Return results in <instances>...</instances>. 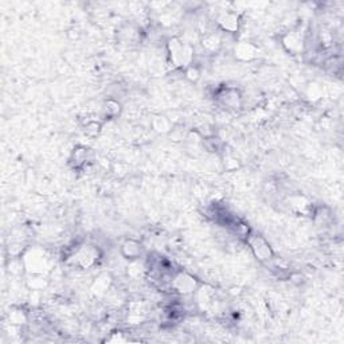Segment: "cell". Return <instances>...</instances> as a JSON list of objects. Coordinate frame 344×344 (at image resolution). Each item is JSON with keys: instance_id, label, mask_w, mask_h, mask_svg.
I'll return each mask as SVG.
<instances>
[{"instance_id": "obj_1", "label": "cell", "mask_w": 344, "mask_h": 344, "mask_svg": "<svg viewBox=\"0 0 344 344\" xmlns=\"http://www.w3.org/2000/svg\"><path fill=\"white\" fill-rule=\"evenodd\" d=\"M170 53H171V61L176 66H183L188 65L192 58V51L188 46H184L177 39H173L170 42Z\"/></svg>"}, {"instance_id": "obj_2", "label": "cell", "mask_w": 344, "mask_h": 344, "mask_svg": "<svg viewBox=\"0 0 344 344\" xmlns=\"http://www.w3.org/2000/svg\"><path fill=\"white\" fill-rule=\"evenodd\" d=\"M171 285L175 291L181 295H190L198 288V281L188 273H179L173 277Z\"/></svg>"}, {"instance_id": "obj_3", "label": "cell", "mask_w": 344, "mask_h": 344, "mask_svg": "<svg viewBox=\"0 0 344 344\" xmlns=\"http://www.w3.org/2000/svg\"><path fill=\"white\" fill-rule=\"evenodd\" d=\"M73 258L77 265L89 268L98 260V249L94 246H81L75 250Z\"/></svg>"}, {"instance_id": "obj_4", "label": "cell", "mask_w": 344, "mask_h": 344, "mask_svg": "<svg viewBox=\"0 0 344 344\" xmlns=\"http://www.w3.org/2000/svg\"><path fill=\"white\" fill-rule=\"evenodd\" d=\"M249 245L252 247L253 253L256 254V257L261 261L270 260L273 257V252L270 249L269 243L266 242L262 237L260 235H250L249 238Z\"/></svg>"}, {"instance_id": "obj_5", "label": "cell", "mask_w": 344, "mask_h": 344, "mask_svg": "<svg viewBox=\"0 0 344 344\" xmlns=\"http://www.w3.org/2000/svg\"><path fill=\"white\" fill-rule=\"evenodd\" d=\"M218 97L223 102V105L227 106V108H237L239 105V101H241L238 92L234 89H226Z\"/></svg>"}, {"instance_id": "obj_6", "label": "cell", "mask_w": 344, "mask_h": 344, "mask_svg": "<svg viewBox=\"0 0 344 344\" xmlns=\"http://www.w3.org/2000/svg\"><path fill=\"white\" fill-rule=\"evenodd\" d=\"M121 252H123L124 257L131 258V260H136V258H139V256L142 254V246H140V243H137L136 241L129 239V241H125V242L123 243Z\"/></svg>"}, {"instance_id": "obj_7", "label": "cell", "mask_w": 344, "mask_h": 344, "mask_svg": "<svg viewBox=\"0 0 344 344\" xmlns=\"http://www.w3.org/2000/svg\"><path fill=\"white\" fill-rule=\"evenodd\" d=\"M219 24L225 31L234 32L238 28V18L235 15H231V13H225L223 16L219 18Z\"/></svg>"}, {"instance_id": "obj_8", "label": "cell", "mask_w": 344, "mask_h": 344, "mask_svg": "<svg viewBox=\"0 0 344 344\" xmlns=\"http://www.w3.org/2000/svg\"><path fill=\"white\" fill-rule=\"evenodd\" d=\"M105 112H106V115L109 116V117H113V116L119 115L120 113L119 102L113 101V100H109V101L106 102Z\"/></svg>"}, {"instance_id": "obj_9", "label": "cell", "mask_w": 344, "mask_h": 344, "mask_svg": "<svg viewBox=\"0 0 344 344\" xmlns=\"http://www.w3.org/2000/svg\"><path fill=\"white\" fill-rule=\"evenodd\" d=\"M291 39H292V42H296L295 35H291ZM297 42H299V43H303V39H300V38H299V39H297ZM291 50L292 51H296V43H292Z\"/></svg>"}]
</instances>
